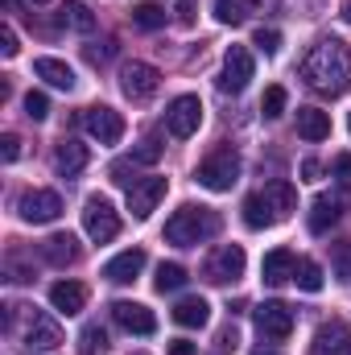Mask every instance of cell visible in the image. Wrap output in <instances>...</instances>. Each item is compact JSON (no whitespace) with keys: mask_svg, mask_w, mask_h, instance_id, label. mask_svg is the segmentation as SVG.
<instances>
[{"mask_svg":"<svg viewBox=\"0 0 351 355\" xmlns=\"http://www.w3.org/2000/svg\"><path fill=\"white\" fill-rule=\"evenodd\" d=\"M141 268H145V252H141V248H128V252H120V257H112V261L103 265V277H108L112 285H128V281H137Z\"/></svg>","mask_w":351,"mask_h":355,"instance_id":"cell-18","label":"cell"},{"mask_svg":"<svg viewBox=\"0 0 351 355\" xmlns=\"http://www.w3.org/2000/svg\"><path fill=\"white\" fill-rule=\"evenodd\" d=\"M157 293H178L186 285V268L182 265H157V277H153Z\"/></svg>","mask_w":351,"mask_h":355,"instance_id":"cell-29","label":"cell"},{"mask_svg":"<svg viewBox=\"0 0 351 355\" xmlns=\"http://www.w3.org/2000/svg\"><path fill=\"white\" fill-rule=\"evenodd\" d=\"M33 75H37V79H46L50 87H58V91H71V87H75V71H71L62 58H50V54L33 62Z\"/></svg>","mask_w":351,"mask_h":355,"instance_id":"cell-23","label":"cell"},{"mask_svg":"<svg viewBox=\"0 0 351 355\" xmlns=\"http://www.w3.org/2000/svg\"><path fill=\"white\" fill-rule=\"evenodd\" d=\"M298 132L306 141H327L331 137V116L318 107H298Z\"/></svg>","mask_w":351,"mask_h":355,"instance_id":"cell-25","label":"cell"},{"mask_svg":"<svg viewBox=\"0 0 351 355\" xmlns=\"http://www.w3.org/2000/svg\"><path fill=\"white\" fill-rule=\"evenodd\" d=\"M33 4H46V0H33Z\"/></svg>","mask_w":351,"mask_h":355,"instance_id":"cell-49","label":"cell"},{"mask_svg":"<svg viewBox=\"0 0 351 355\" xmlns=\"http://www.w3.org/2000/svg\"><path fill=\"white\" fill-rule=\"evenodd\" d=\"M170 355H198V347L186 343V339H178V343H170Z\"/></svg>","mask_w":351,"mask_h":355,"instance_id":"cell-43","label":"cell"},{"mask_svg":"<svg viewBox=\"0 0 351 355\" xmlns=\"http://www.w3.org/2000/svg\"><path fill=\"white\" fill-rule=\"evenodd\" d=\"M236 182H240V157H236L232 149H219V153H211V157L198 166V186H207V190H215V194L232 190Z\"/></svg>","mask_w":351,"mask_h":355,"instance_id":"cell-4","label":"cell"},{"mask_svg":"<svg viewBox=\"0 0 351 355\" xmlns=\"http://www.w3.org/2000/svg\"><path fill=\"white\" fill-rule=\"evenodd\" d=\"M261 112H264V120H277V116L285 112V87H268V91H264Z\"/></svg>","mask_w":351,"mask_h":355,"instance_id":"cell-35","label":"cell"},{"mask_svg":"<svg viewBox=\"0 0 351 355\" xmlns=\"http://www.w3.org/2000/svg\"><path fill=\"white\" fill-rule=\"evenodd\" d=\"M335 174H339V182H351V157L343 153V157H335Z\"/></svg>","mask_w":351,"mask_h":355,"instance_id":"cell-42","label":"cell"},{"mask_svg":"<svg viewBox=\"0 0 351 355\" xmlns=\"http://www.w3.org/2000/svg\"><path fill=\"white\" fill-rule=\"evenodd\" d=\"M339 215H343V202H339V198H331V194H318V198H314V207H310V232H314V236L331 232V227L339 223Z\"/></svg>","mask_w":351,"mask_h":355,"instance_id":"cell-22","label":"cell"},{"mask_svg":"<svg viewBox=\"0 0 351 355\" xmlns=\"http://www.w3.org/2000/svg\"><path fill=\"white\" fill-rule=\"evenodd\" d=\"M103 347H108L103 327H99V322H87V327H83V335H79V355H99Z\"/></svg>","mask_w":351,"mask_h":355,"instance_id":"cell-32","label":"cell"},{"mask_svg":"<svg viewBox=\"0 0 351 355\" xmlns=\"http://www.w3.org/2000/svg\"><path fill=\"white\" fill-rule=\"evenodd\" d=\"M252 322H257V331L264 339H285L293 331V310L285 302H264V306L252 310Z\"/></svg>","mask_w":351,"mask_h":355,"instance_id":"cell-11","label":"cell"},{"mask_svg":"<svg viewBox=\"0 0 351 355\" xmlns=\"http://www.w3.org/2000/svg\"><path fill=\"white\" fill-rule=\"evenodd\" d=\"M219 347H236V327H228V331L219 335Z\"/></svg>","mask_w":351,"mask_h":355,"instance_id":"cell-45","label":"cell"},{"mask_svg":"<svg viewBox=\"0 0 351 355\" xmlns=\"http://www.w3.org/2000/svg\"><path fill=\"white\" fill-rule=\"evenodd\" d=\"M50 306H54L58 314H79V310L87 306V289H83L79 281H54V285H50Z\"/></svg>","mask_w":351,"mask_h":355,"instance_id":"cell-19","label":"cell"},{"mask_svg":"<svg viewBox=\"0 0 351 355\" xmlns=\"http://www.w3.org/2000/svg\"><path fill=\"white\" fill-rule=\"evenodd\" d=\"M108 174H112V182H116V186H124V190H132V186L141 182V178H137V162H132V157H128V162H112V170H108Z\"/></svg>","mask_w":351,"mask_h":355,"instance_id":"cell-33","label":"cell"},{"mask_svg":"<svg viewBox=\"0 0 351 355\" xmlns=\"http://www.w3.org/2000/svg\"><path fill=\"white\" fill-rule=\"evenodd\" d=\"M166 190H170L166 178H141V182L128 190V211H132L137 219H149V215L157 211V202L166 198Z\"/></svg>","mask_w":351,"mask_h":355,"instance_id":"cell-12","label":"cell"},{"mask_svg":"<svg viewBox=\"0 0 351 355\" xmlns=\"http://www.w3.org/2000/svg\"><path fill=\"white\" fill-rule=\"evenodd\" d=\"M62 343V331H58V322L50 318V314H37V310H29V327H25V335H21V347H42V352H50V347H58Z\"/></svg>","mask_w":351,"mask_h":355,"instance_id":"cell-13","label":"cell"},{"mask_svg":"<svg viewBox=\"0 0 351 355\" xmlns=\"http://www.w3.org/2000/svg\"><path fill=\"white\" fill-rule=\"evenodd\" d=\"M42 261H50L54 268H67L79 261V240L71 232H54L46 244H42Z\"/></svg>","mask_w":351,"mask_h":355,"instance_id":"cell-17","label":"cell"},{"mask_svg":"<svg viewBox=\"0 0 351 355\" xmlns=\"http://www.w3.org/2000/svg\"><path fill=\"white\" fill-rule=\"evenodd\" d=\"M157 157H162V141H157V137H145V141L132 149V162H137V166H153Z\"/></svg>","mask_w":351,"mask_h":355,"instance_id":"cell-34","label":"cell"},{"mask_svg":"<svg viewBox=\"0 0 351 355\" xmlns=\"http://www.w3.org/2000/svg\"><path fill=\"white\" fill-rule=\"evenodd\" d=\"M331 268L339 281H351V244H335L331 248Z\"/></svg>","mask_w":351,"mask_h":355,"instance_id":"cell-36","label":"cell"},{"mask_svg":"<svg viewBox=\"0 0 351 355\" xmlns=\"http://www.w3.org/2000/svg\"><path fill=\"white\" fill-rule=\"evenodd\" d=\"M252 46H257V50H264V54H277V50H281V33H277V29H257Z\"/></svg>","mask_w":351,"mask_h":355,"instance_id":"cell-38","label":"cell"},{"mask_svg":"<svg viewBox=\"0 0 351 355\" xmlns=\"http://www.w3.org/2000/svg\"><path fill=\"white\" fill-rule=\"evenodd\" d=\"M343 355H351V343H348V347H343Z\"/></svg>","mask_w":351,"mask_h":355,"instance_id":"cell-47","label":"cell"},{"mask_svg":"<svg viewBox=\"0 0 351 355\" xmlns=\"http://www.w3.org/2000/svg\"><path fill=\"white\" fill-rule=\"evenodd\" d=\"M17 211H21L25 223H54L62 215V198L54 190H29V194H21Z\"/></svg>","mask_w":351,"mask_h":355,"instance_id":"cell-10","label":"cell"},{"mask_svg":"<svg viewBox=\"0 0 351 355\" xmlns=\"http://www.w3.org/2000/svg\"><path fill=\"white\" fill-rule=\"evenodd\" d=\"M219 232V215L211 207H182L166 219V240L178 248H198Z\"/></svg>","mask_w":351,"mask_h":355,"instance_id":"cell-2","label":"cell"},{"mask_svg":"<svg viewBox=\"0 0 351 355\" xmlns=\"http://www.w3.org/2000/svg\"><path fill=\"white\" fill-rule=\"evenodd\" d=\"M351 343V327L331 318L314 331V343H310V355H343V347Z\"/></svg>","mask_w":351,"mask_h":355,"instance_id":"cell-15","label":"cell"},{"mask_svg":"<svg viewBox=\"0 0 351 355\" xmlns=\"http://www.w3.org/2000/svg\"><path fill=\"white\" fill-rule=\"evenodd\" d=\"M252 355H281V352H264V347H261V352H252Z\"/></svg>","mask_w":351,"mask_h":355,"instance_id":"cell-46","label":"cell"},{"mask_svg":"<svg viewBox=\"0 0 351 355\" xmlns=\"http://www.w3.org/2000/svg\"><path fill=\"white\" fill-rule=\"evenodd\" d=\"M83 128H87L99 145H116L124 137V116L116 107H108V103H95V107L83 112Z\"/></svg>","mask_w":351,"mask_h":355,"instance_id":"cell-9","label":"cell"},{"mask_svg":"<svg viewBox=\"0 0 351 355\" xmlns=\"http://www.w3.org/2000/svg\"><path fill=\"white\" fill-rule=\"evenodd\" d=\"M58 21H62L67 29H79V33H91V29H95V17H91V8L83 0H67V4L58 8Z\"/></svg>","mask_w":351,"mask_h":355,"instance_id":"cell-27","label":"cell"},{"mask_svg":"<svg viewBox=\"0 0 351 355\" xmlns=\"http://www.w3.org/2000/svg\"><path fill=\"white\" fill-rule=\"evenodd\" d=\"M25 116H29V120H46V116H50V99H46L42 91H29V95H25Z\"/></svg>","mask_w":351,"mask_h":355,"instance_id":"cell-37","label":"cell"},{"mask_svg":"<svg viewBox=\"0 0 351 355\" xmlns=\"http://www.w3.org/2000/svg\"><path fill=\"white\" fill-rule=\"evenodd\" d=\"M348 21H351V4H348Z\"/></svg>","mask_w":351,"mask_h":355,"instance_id":"cell-48","label":"cell"},{"mask_svg":"<svg viewBox=\"0 0 351 355\" xmlns=\"http://www.w3.org/2000/svg\"><path fill=\"white\" fill-rule=\"evenodd\" d=\"M17 50H21V46H17V33L4 25V29H0V54H4V58H17Z\"/></svg>","mask_w":351,"mask_h":355,"instance_id":"cell-40","label":"cell"},{"mask_svg":"<svg viewBox=\"0 0 351 355\" xmlns=\"http://www.w3.org/2000/svg\"><path fill=\"white\" fill-rule=\"evenodd\" d=\"M198 124H203V103H198V95H178L174 103L166 107V128L174 132L178 141L194 137Z\"/></svg>","mask_w":351,"mask_h":355,"instance_id":"cell-8","label":"cell"},{"mask_svg":"<svg viewBox=\"0 0 351 355\" xmlns=\"http://www.w3.org/2000/svg\"><path fill=\"white\" fill-rule=\"evenodd\" d=\"M293 268H298V261H293L289 248H273L261 261V277L264 285H285V281H293Z\"/></svg>","mask_w":351,"mask_h":355,"instance_id":"cell-20","label":"cell"},{"mask_svg":"<svg viewBox=\"0 0 351 355\" xmlns=\"http://www.w3.org/2000/svg\"><path fill=\"white\" fill-rule=\"evenodd\" d=\"M244 223H248L252 232H264V227H273V223H277V215L268 211V202H264V194H261V190L244 198Z\"/></svg>","mask_w":351,"mask_h":355,"instance_id":"cell-26","label":"cell"},{"mask_svg":"<svg viewBox=\"0 0 351 355\" xmlns=\"http://www.w3.org/2000/svg\"><path fill=\"white\" fill-rule=\"evenodd\" d=\"M248 0H215V17L223 21V25H244V17H248Z\"/></svg>","mask_w":351,"mask_h":355,"instance_id":"cell-31","label":"cell"},{"mask_svg":"<svg viewBox=\"0 0 351 355\" xmlns=\"http://www.w3.org/2000/svg\"><path fill=\"white\" fill-rule=\"evenodd\" d=\"M348 128H351V120H348Z\"/></svg>","mask_w":351,"mask_h":355,"instance_id":"cell-50","label":"cell"},{"mask_svg":"<svg viewBox=\"0 0 351 355\" xmlns=\"http://www.w3.org/2000/svg\"><path fill=\"white\" fill-rule=\"evenodd\" d=\"M302 174H306V182H318L323 166H318V162H302Z\"/></svg>","mask_w":351,"mask_h":355,"instance_id":"cell-44","label":"cell"},{"mask_svg":"<svg viewBox=\"0 0 351 355\" xmlns=\"http://www.w3.org/2000/svg\"><path fill=\"white\" fill-rule=\"evenodd\" d=\"M112 318H116L128 335H153V331H157L153 310L141 306V302H116V306H112Z\"/></svg>","mask_w":351,"mask_h":355,"instance_id":"cell-14","label":"cell"},{"mask_svg":"<svg viewBox=\"0 0 351 355\" xmlns=\"http://www.w3.org/2000/svg\"><path fill=\"white\" fill-rule=\"evenodd\" d=\"M302 79H306L310 91L339 99V95L351 87V50L339 37H323V42L306 54V62H302Z\"/></svg>","mask_w":351,"mask_h":355,"instance_id":"cell-1","label":"cell"},{"mask_svg":"<svg viewBox=\"0 0 351 355\" xmlns=\"http://www.w3.org/2000/svg\"><path fill=\"white\" fill-rule=\"evenodd\" d=\"M83 232L95 244H108V240L120 236V215H116V207L103 194H91L87 198V207H83Z\"/></svg>","mask_w":351,"mask_h":355,"instance_id":"cell-3","label":"cell"},{"mask_svg":"<svg viewBox=\"0 0 351 355\" xmlns=\"http://www.w3.org/2000/svg\"><path fill=\"white\" fill-rule=\"evenodd\" d=\"M261 194H264V202H268V211L277 215V223H281V219H289V211L298 207V190H293L285 178H273V182H264Z\"/></svg>","mask_w":351,"mask_h":355,"instance_id":"cell-21","label":"cell"},{"mask_svg":"<svg viewBox=\"0 0 351 355\" xmlns=\"http://www.w3.org/2000/svg\"><path fill=\"white\" fill-rule=\"evenodd\" d=\"M207 318H211V306H207L203 297H182V302L174 306V322L186 327V331H203Z\"/></svg>","mask_w":351,"mask_h":355,"instance_id":"cell-24","label":"cell"},{"mask_svg":"<svg viewBox=\"0 0 351 355\" xmlns=\"http://www.w3.org/2000/svg\"><path fill=\"white\" fill-rule=\"evenodd\" d=\"M87 157H91L87 145H83V141H75V137H67V141L54 149V170H58L62 178H75V174H83V170H87Z\"/></svg>","mask_w":351,"mask_h":355,"instance_id":"cell-16","label":"cell"},{"mask_svg":"<svg viewBox=\"0 0 351 355\" xmlns=\"http://www.w3.org/2000/svg\"><path fill=\"white\" fill-rule=\"evenodd\" d=\"M132 25H137V29H162V25H166V8L153 4V0H145V4L132 8Z\"/></svg>","mask_w":351,"mask_h":355,"instance_id":"cell-28","label":"cell"},{"mask_svg":"<svg viewBox=\"0 0 351 355\" xmlns=\"http://www.w3.org/2000/svg\"><path fill=\"white\" fill-rule=\"evenodd\" d=\"M244 265H248V257H244V248H240V244H219V248L207 257L203 277H207L211 285H232V281H240V277H244Z\"/></svg>","mask_w":351,"mask_h":355,"instance_id":"cell-5","label":"cell"},{"mask_svg":"<svg viewBox=\"0 0 351 355\" xmlns=\"http://www.w3.org/2000/svg\"><path fill=\"white\" fill-rule=\"evenodd\" d=\"M17 153H21V141H17L12 132H4V137H0V157H4V162H17Z\"/></svg>","mask_w":351,"mask_h":355,"instance_id":"cell-41","label":"cell"},{"mask_svg":"<svg viewBox=\"0 0 351 355\" xmlns=\"http://www.w3.org/2000/svg\"><path fill=\"white\" fill-rule=\"evenodd\" d=\"M157 83H162V71L153 67V62H124L120 67V91L128 95V99H149L153 91H157Z\"/></svg>","mask_w":351,"mask_h":355,"instance_id":"cell-7","label":"cell"},{"mask_svg":"<svg viewBox=\"0 0 351 355\" xmlns=\"http://www.w3.org/2000/svg\"><path fill=\"white\" fill-rule=\"evenodd\" d=\"M194 12H198V0H174V21L178 25H194Z\"/></svg>","mask_w":351,"mask_h":355,"instance_id":"cell-39","label":"cell"},{"mask_svg":"<svg viewBox=\"0 0 351 355\" xmlns=\"http://www.w3.org/2000/svg\"><path fill=\"white\" fill-rule=\"evenodd\" d=\"M293 281H298V289L318 293V289H323V268L314 265V261H298V268H293Z\"/></svg>","mask_w":351,"mask_h":355,"instance_id":"cell-30","label":"cell"},{"mask_svg":"<svg viewBox=\"0 0 351 355\" xmlns=\"http://www.w3.org/2000/svg\"><path fill=\"white\" fill-rule=\"evenodd\" d=\"M252 75H257V62H252V54H248L244 46H232V50L223 54V71H219V91H228V95H240V91L252 83Z\"/></svg>","mask_w":351,"mask_h":355,"instance_id":"cell-6","label":"cell"}]
</instances>
